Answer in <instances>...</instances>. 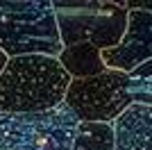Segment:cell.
<instances>
[{
    "instance_id": "1",
    "label": "cell",
    "mask_w": 152,
    "mask_h": 150,
    "mask_svg": "<svg viewBox=\"0 0 152 150\" xmlns=\"http://www.w3.org/2000/svg\"><path fill=\"white\" fill-rule=\"evenodd\" d=\"M70 75L57 57L20 55L7 59L0 73V112L34 114L64 102Z\"/></svg>"
},
{
    "instance_id": "2",
    "label": "cell",
    "mask_w": 152,
    "mask_h": 150,
    "mask_svg": "<svg viewBox=\"0 0 152 150\" xmlns=\"http://www.w3.org/2000/svg\"><path fill=\"white\" fill-rule=\"evenodd\" d=\"M61 48L50 0L0 2V50L9 59L20 55L59 57Z\"/></svg>"
},
{
    "instance_id": "3",
    "label": "cell",
    "mask_w": 152,
    "mask_h": 150,
    "mask_svg": "<svg viewBox=\"0 0 152 150\" xmlns=\"http://www.w3.org/2000/svg\"><path fill=\"white\" fill-rule=\"evenodd\" d=\"M77 125L64 102L34 114H0V150H73Z\"/></svg>"
},
{
    "instance_id": "4",
    "label": "cell",
    "mask_w": 152,
    "mask_h": 150,
    "mask_svg": "<svg viewBox=\"0 0 152 150\" xmlns=\"http://www.w3.org/2000/svg\"><path fill=\"white\" fill-rule=\"evenodd\" d=\"M127 80V73L109 68L95 77L70 80L64 105L82 123H114L132 105Z\"/></svg>"
},
{
    "instance_id": "5",
    "label": "cell",
    "mask_w": 152,
    "mask_h": 150,
    "mask_svg": "<svg viewBox=\"0 0 152 150\" xmlns=\"http://www.w3.org/2000/svg\"><path fill=\"white\" fill-rule=\"evenodd\" d=\"M148 59H152V12L129 9L121 43L116 48L102 50V62L109 71L132 73Z\"/></svg>"
},
{
    "instance_id": "6",
    "label": "cell",
    "mask_w": 152,
    "mask_h": 150,
    "mask_svg": "<svg viewBox=\"0 0 152 150\" xmlns=\"http://www.w3.org/2000/svg\"><path fill=\"white\" fill-rule=\"evenodd\" d=\"M114 150H152V107L129 105L114 121Z\"/></svg>"
},
{
    "instance_id": "7",
    "label": "cell",
    "mask_w": 152,
    "mask_h": 150,
    "mask_svg": "<svg viewBox=\"0 0 152 150\" xmlns=\"http://www.w3.org/2000/svg\"><path fill=\"white\" fill-rule=\"evenodd\" d=\"M109 12H95L86 27V43L98 50H109L121 43L127 27V9L121 5H104Z\"/></svg>"
},
{
    "instance_id": "8",
    "label": "cell",
    "mask_w": 152,
    "mask_h": 150,
    "mask_svg": "<svg viewBox=\"0 0 152 150\" xmlns=\"http://www.w3.org/2000/svg\"><path fill=\"white\" fill-rule=\"evenodd\" d=\"M59 64L64 71L70 75V80H84V77H95L107 71L102 62V50H98L91 43H75L66 46L59 52Z\"/></svg>"
},
{
    "instance_id": "9",
    "label": "cell",
    "mask_w": 152,
    "mask_h": 150,
    "mask_svg": "<svg viewBox=\"0 0 152 150\" xmlns=\"http://www.w3.org/2000/svg\"><path fill=\"white\" fill-rule=\"evenodd\" d=\"M73 150H114V123H82L80 121Z\"/></svg>"
},
{
    "instance_id": "10",
    "label": "cell",
    "mask_w": 152,
    "mask_h": 150,
    "mask_svg": "<svg viewBox=\"0 0 152 150\" xmlns=\"http://www.w3.org/2000/svg\"><path fill=\"white\" fill-rule=\"evenodd\" d=\"M127 93L132 105L152 107V59L136 66L132 73H127Z\"/></svg>"
},
{
    "instance_id": "11",
    "label": "cell",
    "mask_w": 152,
    "mask_h": 150,
    "mask_svg": "<svg viewBox=\"0 0 152 150\" xmlns=\"http://www.w3.org/2000/svg\"><path fill=\"white\" fill-rule=\"evenodd\" d=\"M7 59H9V57H7L5 52L0 50V73H2V68H5V66H7Z\"/></svg>"
},
{
    "instance_id": "12",
    "label": "cell",
    "mask_w": 152,
    "mask_h": 150,
    "mask_svg": "<svg viewBox=\"0 0 152 150\" xmlns=\"http://www.w3.org/2000/svg\"><path fill=\"white\" fill-rule=\"evenodd\" d=\"M0 114H2V112H0Z\"/></svg>"
}]
</instances>
